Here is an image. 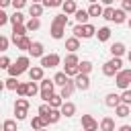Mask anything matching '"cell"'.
Instances as JSON below:
<instances>
[{
  "instance_id": "cell-46",
  "label": "cell",
  "mask_w": 131,
  "mask_h": 131,
  "mask_svg": "<svg viewBox=\"0 0 131 131\" xmlns=\"http://www.w3.org/2000/svg\"><path fill=\"white\" fill-rule=\"evenodd\" d=\"M49 113H51V106H49V104H41V106H39V115H41V117H47Z\"/></svg>"
},
{
  "instance_id": "cell-32",
  "label": "cell",
  "mask_w": 131,
  "mask_h": 131,
  "mask_svg": "<svg viewBox=\"0 0 131 131\" xmlns=\"http://www.w3.org/2000/svg\"><path fill=\"white\" fill-rule=\"evenodd\" d=\"M18 78H12V76H8L6 80H4V86H6V90H16L18 88Z\"/></svg>"
},
{
  "instance_id": "cell-49",
  "label": "cell",
  "mask_w": 131,
  "mask_h": 131,
  "mask_svg": "<svg viewBox=\"0 0 131 131\" xmlns=\"http://www.w3.org/2000/svg\"><path fill=\"white\" fill-rule=\"evenodd\" d=\"M121 8L125 12H131V0H121Z\"/></svg>"
},
{
  "instance_id": "cell-6",
  "label": "cell",
  "mask_w": 131,
  "mask_h": 131,
  "mask_svg": "<svg viewBox=\"0 0 131 131\" xmlns=\"http://www.w3.org/2000/svg\"><path fill=\"white\" fill-rule=\"evenodd\" d=\"M29 98H16L14 102V115H16V121H23L27 119V111H29Z\"/></svg>"
},
{
  "instance_id": "cell-58",
  "label": "cell",
  "mask_w": 131,
  "mask_h": 131,
  "mask_svg": "<svg viewBox=\"0 0 131 131\" xmlns=\"http://www.w3.org/2000/svg\"><path fill=\"white\" fill-rule=\"evenodd\" d=\"M41 131H47V129H41Z\"/></svg>"
},
{
  "instance_id": "cell-2",
  "label": "cell",
  "mask_w": 131,
  "mask_h": 131,
  "mask_svg": "<svg viewBox=\"0 0 131 131\" xmlns=\"http://www.w3.org/2000/svg\"><path fill=\"white\" fill-rule=\"evenodd\" d=\"M31 59H29V55H20L10 68H8V76H12V78H18L20 74H25V72H29L31 68Z\"/></svg>"
},
{
  "instance_id": "cell-34",
  "label": "cell",
  "mask_w": 131,
  "mask_h": 131,
  "mask_svg": "<svg viewBox=\"0 0 131 131\" xmlns=\"http://www.w3.org/2000/svg\"><path fill=\"white\" fill-rule=\"evenodd\" d=\"M61 117H63V115H61V111H59V108H51V113L47 115V121H49V123H57Z\"/></svg>"
},
{
  "instance_id": "cell-57",
  "label": "cell",
  "mask_w": 131,
  "mask_h": 131,
  "mask_svg": "<svg viewBox=\"0 0 131 131\" xmlns=\"http://www.w3.org/2000/svg\"><path fill=\"white\" fill-rule=\"evenodd\" d=\"M33 2H41V4H43V0H33Z\"/></svg>"
},
{
  "instance_id": "cell-19",
  "label": "cell",
  "mask_w": 131,
  "mask_h": 131,
  "mask_svg": "<svg viewBox=\"0 0 131 131\" xmlns=\"http://www.w3.org/2000/svg\"><path fill=\"white\" fill-rule=\"evenodd\" d=\"M43 43L41 41H33V47H31V51H29V55H33V57H43L45 53H43Z\"/></svg>"
},
{
  "instance_id": "cell-23",
  "label": "cell",
  "mask_w": 131,
  "mask_h": 131,
  "mask_svg": "<svg viewBox=\"0 0 131 131\" xmlns=\"http://www.w3.org/2000/svg\"><path fill=\"white\" fill-rule=\"evenodd\" d=\"M125 51H127V47H125L123 43H113V45H111L113 57H121V55H125Z\"/></svg>"
},
{
  "instance_id": "cell-31",
  "label": "cell",
  "mask_w": 131,
  "mask_h": 131,
  "mask_svg": "<svg viewBox=\"0 0 131 131\" xmlns=\"http://www.w3.org/2000/svg\"><path fill=\"white\" fill-rule=\"evenodd\" d=\"M25 25H27V31H39V29H41V20H39V18H33V16H31Z\"/></svg>"
},
{
  "instance_id": "cell-59",
  "label": "cell",
  "mask_w": 131,
  "mask_h": 131,
  "mask_svg": "<svg viewBox=\"0 0 131 131\" xmlns=\"http://www.w3.org/2000/svg\"><path fill=\"white\" fill-rule=\"evenodd\" d=\"M82 131H86V129H82Z\"/></svg>"
},
{
  "instance_id": "cell-48",
  "label": "cell",
  "mask_w": 131,
  "mask_h": 131,
  "mask_svg": "<svg viewBox=\"0 0 131 131\" xmlns=\"http://www.w3.org/2000/svg\"><path fill=\"white\" fill-rule=\"evenodd\" d=\"M8 20H10V16H8V14H6L4 10H2V12H0V27H4V25H6Z\"/></svg>"
},
{
  "instance_id": "cell-45",
  "label": "cell",
  "mask_w": 131,
  "mask_h": 131,
  "mask_svg": "<svg viewBox=\"0 0 131 131\" xmlns=\"http://www.w3.org/2000/svg\"><path fill=\"white\" fill-rule=\"evenodd\" d=\"M8 43H10V41H8V37H6V35H2V37H0V51H6V49H8Z\"/></svg>"
},
{
  "instance_id": "cell-28",
  "label": "cell",
  "mask_w": 131,
  "mask_h": 131,
  "mask_svg": "<svg viewBox=\"0 0 131 131\" xmlns=\"http://www.w3.org/2000/svg\"><path fill=\"white\" fill-rule=\"evenodd\" d=\"M74 16H76V23H78V25H88V16H90L88 10H78Z\"/></svg>"
},
{
  "instance_id": "cell-39",
  "label": "cell",
  "mask_w": 131,
  "mask_h": 131,
  "mask_svg": "<svg viewBox=\"0 0 131 131\" xmlns=\"http://www.w3.org/2000/svg\"><path fill=\"white\" fill-rule=\"evenodd\" d=\"M2 131H16V121L6 119V121L2 123Z\"/></svg>"
},
{
  "instance_id": "cell-25",
  "label": "cell",
  "mask_w": 131,
  "mask_h": 131,
  "mask_svg": "<svg viewBox=\"0 0 131 131\" xmlns=\"http://www.w3.org/2000/svg\"><path fill=\"white\" fill-rule=\"evenodd\" d=\"M129 18H127V12L123 10V8H117L115 10V18H113V23H117V25H123V23H127Z\"/></svg>"
},
{
  "instance_id": "cell-9",
  "label": "cell",
  "mask_w": 131,
  "mask_h": 131,
  "mask_svg": "<svg viewBox=\"0 0 131 131\" xmlns=\"http://www.w3.org/2000/svg\"><path fill=\"white\" fill-rule=\"evenodd\" d=\"M74 82H76V88H78V90H88V88H90V78H88V74H78V76L74 78Z\"/></svg>"
},
{
  "instance_id": "cell-35",
  "label": "cell",
  "mask_w": 131,
  "mask_h": 131,
  "mask_svg": "<svg viewBox=\"0 0 131 131\" xmlns=\"http://www.w3.org/2000/svg\"><path fill=\"white\" fill-rule=\"evenodd\" d=\"M10 23H12V25H25V14H23L20 10H16V12L10 16Z\"/></svg>"
},
{
  "instance_id": "cell-47",
  "label": "cell",
  "mask_w": 131,
  "mask_h": 131,
  "mask_svg": "<svg viewBox=\"0 0 131 131\" xmlns=\"http://www.w3.org/2000/svg\"><path fill=\"white\" fill-rule=\"evenodd\" d=\"M25 4H27V0H12V6H14V10H20V8H25Z\"/></svg>"
},
{
  "instance_id": "cell-18",
  "label": "cell",
  "mask_w": 131,
  "mask_h": 131,
  "mask_svg": "<svg viewBox=\"0 0 131 131\" xmlns=\"http://www.w3.org/2000/svg\"><path fill=\"white\" fill-rule=\"evenodd\" d=\"M66 49H68L70 53H76V51L80 49V39H78V37H70V39H66Z\"/></svg>"
},
{
  "instance_id": "cell-15",
  "label": "cell",
  "mask_w": 131,
  "mask_h": 131,
  "mask_svg": "<svg viewBox=\"0 0 131 131\" xmlns=\"http://www.w3.org/2000/svg\"><path fill=\"white\" fill-rule=\"evenodd\" d=\"M74 90H76V82H74V78H70V82L61 88V92H59V94H61V98H70V96L74 94Z\"/></svg>"
},
{
  "instance_id": "cell-5",
  "label": "cell",
  "mask_w": 131,
  "mask_h": 131,
  "mask_svg": "<svg viewBox=\"0 0 131 131\" xmlns=\"http://www.w3.org/2000/svg\"><path fill=\"white\" fill-rule=\"evenodd\" d=\"M53 90H55V82L49 80V78H43V80H41V98H43L45 102L51 100V96L55 94Z\"/></svg>"
},
{
  "instance_id": "cell-42",
  "label": "cell",
  "mask_w": 131,
  "mask_h": 131,
  "mask_svg": "<svg viewBox=\"0 0 131 131\" xmlns=\"http://www.w3.org/2000/svg\"><path fill=\"white\" fill-rule=\"evenodd\" d=\"M10 66H12L10 57H8V55H2V57H0V68H2V70H8Z\"/></svg>"
},
{
  "instance_id": "cell-8",
  "label": "cell",
  "mask_w": 131,
  "mask_h": 131,
  "mask_svg": "<svg viewBox=\"0 0 131 131\" xmlns=\"http://www.w3.org/2000/svg\"><path fill=\"white\" fill-rule=\"evenodd\" d=\"M82 127H84L86 131H96V129H100L98 121H96L92 115H82Z\"/></svg>"
},
{
  "instance_id": "cell-14",
  "label": "cell",
  "mask_w": 131,
  "mask_h": 131,
  "mask_svg": "<svg viewBox=\"0 0 131 131\" xmlns=\"http://www.w3.org/2000/svg\"><path fill=\"white\" fill-rule=\"evenodd\" d=\"M104 104H106V106H111V108H117V106L121 104V94H115V92L106 94V98H104Z\"/></svg>"
},
{
  "instance_id": "cell-51",
  "label": "cell",
  "mask_w": 131,
  "mask_h": 131,
  "mask_svg": "<svg viewBox=\"0 0 131 131\" xmlns=\"http://www.w3.org/2000/svg\"><path fill=\"white\" fill-rule=\"evenodd\" d=\"M8 4H12V0H0V6H2V8H6Z\"/></svg>"
},
{
  "instance_id": "cell-29",
  "label": "cell",
  "mask_w": 131,
  "mask_h": 131,
  "mask_svg": "<svg viewBox=\"0 0 131 131\" xmlns=\"http://www.w3.org/2000/svg\"><path fill=\"white\" fill-rule=\"evenodd\" d=\"M63 102H66V100L61 98V94H53V96H51V100H49V106H51V108H61V106H63Z\"/></svg>"
},
{
  "instance_id": "cell-50",
  "label": "cell",
  "mask_w": 131,
  "mask_h": 131,
  "mask_svg": "<svg viewBox=\"0 0 131 131\" xmlns=\"http://www.w3.org/2000/svg\"><path fill=\"white\" fill-rule=\"evenodd\" d=\"M72 33H74V37H78V39H82V25H76Z\"/></svg>"
},
{
  "instance_id": "cell-38",
  "label": "cell",
  "mask_w": 131,
  "mask_h": 131,
  "mask_svg": "<svg viewBox=\"0 0 131 131\" xmlns=\"http://www.w3.org/2000/svg\"><path fill=\"white\" fill-rule=\"evenodd\" d=\"M37 92H39V88H37V84L31 80V82H29V86H27V98H33Z\"/></svg>"
},
{
  "instance_id": "cell-55",
  "label": "cell",
  "mask_w": 131,
  "mask_h": 131,
  "mask_svg": "<svg viewBox=\"0 0 131 131\" xmlns=\"http://www.w3.org/2000/svg\"><path fill=\"white\" fill-rule=\"evenodd\" d=\"M88 2H90V4H96V2H98V0H88Z\"/></svg>"
},
{
  "instance_id": "cell-13",
  "label": "cell",
  "mask_w": 131,
  "mask_h": 131,
  "mask_svg": "<svg viewBox=\"0 0 131 131\" xmlns=\"http://www.w3.org/2000/svg\"><path fill=\"white\" fill-rule=\"evenodd\" d=\"M43 70H45V68H41V66H33V68L29 70V78H31L33 82H41V80H43Z\"/></svg>"
},
{
  "instance_id": "cell-44",
  "label": "cell",
  "mask_w": 131,
  "mask_h": 131,
  "mask_svg": "<svg viewBox=\"0 0 131 131\" xmlns=\"http://www.w3.org/2000/svg\"><path fill=\"white\" fill-rule=\"evenodd\" d=\"M63 72H66L70 78H76V76L80 74V70H78V68H66V66H63Z\"/></svg>"
},
{
  "instance_id": "cell-11",
  "label": "cell",
  "mask_w": 131,
  "mask_h": 131,
  "mask_svg": "<svg viewBox=\"0 0 131 131\" xmlns=\"http://www.w3.org/2000/svg\"><path fill=\"white\" fill-rule=\"evenodd\" d=\"M27 25H12V43L20 37H27Z\"/></svg>"
},
{
  "instance_id": "cell-26",
  "label": "cell",
  "mask_w": 131,
  "mask_h": 131,
  "mask_svg": "<svg viewBox=\"0 0 131 131\" xmlns=\"http://www.w3.org/2000/svg\"><path fill=\"white\" fill-rule=\"evenodd\" d=\"M100 131H115V119L104 117V119L100 121Z\"/></svg>"
},
{
  "instance_id": "cell-36",
  "label": "cell",
  "mask_w": 131,
  "mask_h": 131,
  "mask_svg": "<svg viewBox=\"0 0 131 131\" xmlns=\"http://www.w3.org/2000/svg\"><path fill=\"white\" fill-rule=\"evenodd\" d=\"M78 70H80V74H90V72H92V61H88V59L80 61Z\"/></svg>"
},
{
  "instance_id": "cell-30",
  "label": "cell",
  "mask_w": 131,
  "mask_h": 131,
  "mask_svg": "<svg viewBox=\"0 0 131 131\" xmlns=\"http://www.w3.org/2000/svg\"><path fill=\"white\" fill-rule=\"evenodd\" d=\"M102 12H104V8L96 2V4H90V8H88V14L90 16H102Z\"/></svg>"
},
{
  "instance_id": "cell-24",
  "label": "cell",
  "mask_w": 131,
  "mask_h": 131,
  "mask_svg": "<svg viewBox=\"0 0 131 131\" xmlns=\"http://www.w3.org/2000/svg\"><path fill=\"white\" fill-rule=\"evenodd\" d=\"M63 63H66V68H78L80 66V59H78L76 53H68L66 59H63Z\"/></svg>"
},
{
  "instance_id": "cell-21",
  "label": "cell",
  "mask_w": 131,
  "mask_h": 131,
  "mask_svg": "<svg viewBox=\"0 0 131 131\" xmlns=\"http://www.w3.org/2000/svg\"><path fill=\"white\" fill-rule=\"evenodd\" d=\"M59 111H61V115H63V117H74V115H76V104L66 100V102H63V106H61Z\"/></svg>"
},
{
  "instance_id": "cell-20",
  "label": "cell",
  "mask_w": 131,
  "mask_h": 131,
  "mask_svg": "<svg viewBox=\"0 0 131 131\" xmlns=\"http://www.w3.org/2000/svg\"><path fill=\"white\" fill-rule=\"evenodd\" d=\"M53 82H55V86H61V88H63V86L70 82V76H68L66 72H57V74L53 76Z\"/></svg>"
},
{
  "instance_id": "cell-12",
  "label": "cell",
  "mask_w": 131,
  "mask_h": 131,
  "mask_svg": "<svg viewBox=\"0 0 131 131\" xmlns=\"http://www.w3.org/2000/svg\"><path fill=\"white\" fill-rule=\"evenodd\" d=\"M14 45H16V49H20V51H31L33 41H31L29 37H20V39H16V41H14Z\"/></svg>"
},
{
  "instance_id": "cell-1",
  "label": "cell",
  "mask_w": 131,
  "mask_h": 131,
  "mask_svg": "<svg viewBox=\"0 0 131 131\" xmlns=\"http://www.w3.org/2000/svg\"><path fill=\"white\" fill-rule=\"evenodd\" d=\"M66 25H68V14H55L51 20V37L53 39H63L66 33Z\"/></svg>"
},
{
  "instance_id": "cell-4",
  "label": "cell",
  "mask_w": 131,
  "mask_h": 131,
  "mask_svg": "<svg viewBox=\"0 0 131 131\" xmlns=\"http://www.w3.org/2000/svg\"><path fill=\"white\" fill-rule=\"evenodd\" d=\"M115 84H117L121 90H129V86H131V68H123V70L115 76Z\"/></svg>"
},
{
  "instance_id": "cell-40",
  "label": "cell",
  "mask_w": 131,
  "mask_h": 131,
  "mask_svg": "<svg viewBox=\"0 0 131 131\" xmlns=\"http://www.w3.org/2000/svg\"><path fill=\"white\" fill-rule=\"evenodd\" d=\"M27 86H29V82H20V84H18L16 94H18L20 98H27Z\"/></svg>"
},
{
  "instance_id": "cell-27",
  "label": "cell",
  "mask_w": 131,
  "mask_h": 131,
  "mask_svg": "<svg viewBox=\"0 0 131 131\" xmlns=\"http://www.w3.org/2000/svg\"><path fill=\"white\" fill-rule=\"evenodd\" d=\"M96 37H98V41H102V43L108 41V39H111V29H108V27H100V29L96 31Z\"/></svg>"
},
{
  "instance_id": "cell-56",
  "label": "cell",
  "mask_w": 131,
  "mask_h": 131,
  "mask_svg": "<svg viewBox=\"0 0 131 131\" xmlns=\"http://www.w3.org/2000/svg\"><path fill=\"white\" fill-rule=\"evenodd\" d=\"M127 25H129V29H131V16H129V20H127Z\"/></svg>"
},
{
  "instance_id": "cell-53",
  "label": "cell",
  "mask_w": 131,
  "mask_h": 131,
  "mask_svg": "<svg viewBox=\"0 0 131 131\" xmlns=\"http://www.w3.org/2000/svg\"><path fill=\"white\" fill-rule=\"evenodd\" d=\"M100 2H102V4H106V6H111V4L115 2V0H100Z\"/></svg>"
},
{
  "instance_id": "cell-17",
  "label": "cell",
  "mask_w": 131,
  "mask_h": 131,
  "mask_svg": "<svg viewBox=\"0 0 131 131\" xmlns=\"http://www.w3.org/2000/svg\"><path fill=\"white\" fill-rule=\"evenodd\" d=\"M43 8H45V6H43L41 2H33V4L29 6V14H31L33 18H39V16L43 14Z\"/></svg>"
},
{
  "instance_id": "cell-33",
  "label": "cell",
  "mask_w": 131,
  "mask_h": 131,
  "mask_svg": "<svg viewBox=\"0 0 131 131\" xmlns=\"http://www.w3.org/2000/svg\"><path fill=\"white\" fill-rule=\"evenodd\" d=\"M115 113H117V117L125 119V117H129V113H131V111H129V104H123V102H121V104L115 108Z\"/></svg>"
},
{
  "instance_id": "cell-3",
  "label": "cell",
  "mask_w": 131,
  "mask_h": 131,
  "mask_svg": "<svg viewBox=\"0 0 131 131\" xmlns=\"http://www.w3.org/2000/svg\"><path fill=\"white\" fill-rule=\"evenodd\" d=\"M121 70H123V59L121 57H113L102 66V74L104 76H117Z\"/></svg>"
},
{
  "instance_id": "cell-7",
  "label": "cell",
  "mask_w": 131,
  "mask_h": 131,
  "mask_svg": "<svg viewBox=\"0 0 131 131\" xmlns=\"http://www.w3.org/2000/svg\"><path fill=\"white\" fill-rule=\"evenodd\" d=\"M61 61V57L57 53H49V55H43L41 57V68H57Z\"/></svg>"
},
{
  "instance_id": "cell-37",
  "label": "cell",
  "mask_w": 131,
  "mask_h": 131,
  "mask_svg": "<svg viewBox=\"0 0 131 131\" xmlns=\"http://www.w3.org/2000/svg\"><path fill=\"white\" fill-rule=\"evenodd\" d=\"M102 18L108 20V23H113V18H115V8H113V6H106L104 12H102Z\"/></svg>"
},
{
  "instance_id": "cell-16",
  "label": "cell",
  "mask_w": 131,
  "mask_h": 131,
  "mask_svg": "<svg viewBox=\"0 0 131 131\" xmlns=\"http://www.w3.org/2000/svg\"><path fill=\"white\" fill-rule=\"evenodd\" d=\"M61 8H63V14H76V12H78L76 0H66V2L61 4Z\"/></svg>"
},
{
  "instance_id": "cell-43",
  "label": "cell",
  "mask_w": 131,
  "mask_h": 131,
  "mask_svg": "<svg viewBox=\"0 0 131 131\" xmlns=\"http://www.w3.org/2000/svg\"><path fill=\"white\" fill-rule=\"evenodd\" d=\"M121 102H123V104H131V90H123V94H121Z\"/></svg>"
},
{
  "instance_id": "cell-41",
  "label": "cell",
  "mask_w": 131,
  "mask_h": 131,
  "mask_svg": "<svg viewBox=\"0 0 131 131\" xmlns=\"http://www.w3.org/2000/svg\"><path fill=\"white\" fill-rule=\"evenodd\" d=\"M61 4H63V0H43V6L45 8H57Z\"/></svg>"
},
{
  "instance_id": "cell-54",
  "label": "cell",
  "mask_w": 131,
  "mask_h": 131,
  "mask_svg": "<svg viewBox=\"0 0 131 131\" xmlns=\"http://www.w3.org/2000/svg\"><path fill=\"white\" fill-rule=\"evenodd\" d=\"M127 59H129V61H131V49H129V51H127Z\"/></svg>"
},
{
  "instance_id": "cell-22",
  "label": "cell",
  "mask_w": 131,
  "mask_h": 131,
  "mask_svg": "<svg viewBox=\"0 0 131 131\" xmlns=\"http://www.w3.org/2000/svg\"><path fill=\"white\" fill-rule=\"evenodd\" d=\"M96 35V27L94 25H82V39H90V37H94Z\"/></svg>"
},
{
  "instance_id": "cell-52",
  "label": "cell",
  "mask_w": 131,
  "mask_h": 131,
  "mask_svg": "<svg viewBox=\"0 0 131 131\" xmlns=\"http://www.w3.org/2000/svg\"><path fill=\"white\" fill-rule=\"evenodd\" d=\"M117 131H131V125H121Z\"/></svg>"
},
{
  "instance_id": "cell-10",
  "label": "cell",
  "mask_w": 131,
  "mask_h": 131,
  "mask_svg": "<svg viewBox=\"0 0 131 131\" xmlns=\"http://www.w3.org/2000/svg\"><path fill=\"white\" fill-rule=\"evenodd\" d=\"M49 125V121H47V117H33V121H31V127H33V131H41V129H45Z\"/></svg>"
}]
</instances>
